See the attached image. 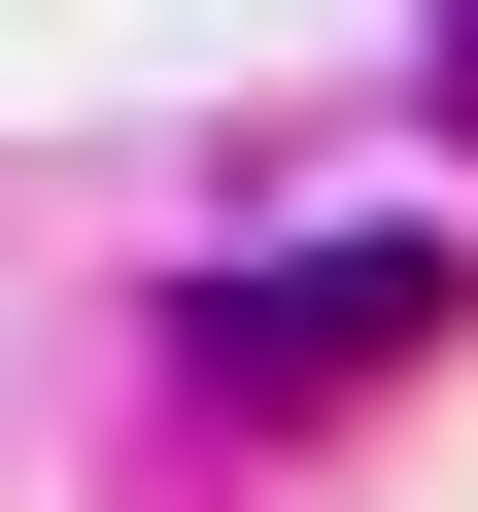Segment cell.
Returning a JSON list of instances; mask_svg holds the SVG:
<instances>
[{"label": "cell", "mask_w": 478, "mask_h": 512, "mask_svg": "<svg viewBox=\"0 0 478 512\" xmlns=\"http://www.w3.org/2000/svg\"><path fill=\"white\" fill-rule=\"evenodd\" d=\"M410 342H444V239H274V274H205V308H171L205 410H376Z\"/></svg>", "instance_id": "6da1fadb"}, {"label": "cell", "mask_w": 478, "mask_h": 512, "mask_svg": "<svg viewBox=\"0 0 478 512\" xmlns=\"http://www.w3.org/2000/svg\"><path fill=\"white\" fill-rule=\"evenodd\" d=\"M444 103H478V0H444Z\"/></svg>", "instance_id": "7a4b0ae2"}]
</instances>
